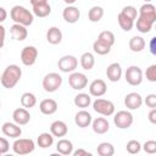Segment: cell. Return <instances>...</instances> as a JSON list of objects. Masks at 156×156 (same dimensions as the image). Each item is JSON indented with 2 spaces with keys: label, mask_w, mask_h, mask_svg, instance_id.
I'll use <instances>...</instances> for the list:
<instances>
[{
  "label": "cell",
  "mask_w": 156,
  "mask_h": 156,
  "mask_svg": "<svg viewBox=\"0 0 156 156\" xmlns=\"http://www.w3.org/2000/svg\"><path fill=\"white\" fill-rule=\"evenodd\" d=\"M155 43H156V38L152 37V38L150 39V52H151L152 55L156 54V45H155Z\"/></svg>",
  "instance_id": "obj_46"
},
{
  "label": "cell",
  "mask_w": 156,
  "mask_h": 156,
  "mask_svg": "<svg viewBox=\"0 0 156 156\" xmlns=\"http://www.w3.org/2000/svg\"><path fill=\"white\" fill-rule=\"evenodd\" d=\"M38 58V49L35 46H24L21 51V61L24 66H33Z\"/></svg>",
  "instance_id": "obj_9"
},
{
  "label": "cell",
  "mask_w": 156,
  "mask_h": 156,
  "mask_svg": "<svg viewBox=\"0 0 156 156\" xmlns=\"http://www.w3.org/2000/svg\"><path fill=\"white\" fill-rule=\"evenodd\" d=\"M106 91H107V87L102 79H95L89 85V93H90V95H93L95 98H100V96L105 95Z\"/></svg>",
  "instance_id": "obj_11"
},
{
  "label": "cell",
  "mask_w": 156,
  "mask_h": 156,
  "mask_svg": "<svg viewBox=\"0 0 156 156\" xmlns=\"http://www.w3.org/2000/svg\"><path fill=\"white\" fill-rule=\"evenodd\" d=\"M1 132L10 138H18L22 134V129L17 123H12V122H5L1 127Z\"/></svg>",
  "instance_id": "obj_14"
},
{
  "label": "cell",
  "mask_w": 156,
  "mask_h": 156,
  "mask_svg": "<svg viewBox=\"0 0 156 156\" xmlns=\"http://www.w3.org/2000/svg\"><path fill=\"white\" fill-rule=\"evenodd\" d=\"M32 6H39V5H45L48 4V0H30Z\"/></svg>",
  "instance_id": "obj_48"
},
{
  "label": "cell",
  "mask_w": 156,
  "mask_h": 156,
  "mask_svg": "<svg viewBox=\"0 0 156 156\" xmlns=\"http://www.w3.org/2000/svg\"><path fill=\"white\" fill-rule=\"evenodd\" d=\"M113 123L119 129H127L133 124V115L129 111H118L113 117Z\"/></svg>",
  "instance_id": "obj_6"
},
{
  "label": "cell",
  "mask_w": 156,
  "mask_h": 156,
  "mask_svg": "<svg viewBox=\"0 0 156 156\" xmlns=\"http://www.w3.org/2000/svg\"><path fill=\"white\" fill-rule=\"evenodd\" d=\"M0 107H1V102H0Z\"/></svg>",
  "instance_id": "obj_51"
},
{
  "label": "cell",
  "mask_w": 156,
  "mask_h": 156,
  "mask_svg": "<svg viewBox=\"0 0 156 156\" xmlns=\"http://www.w3.org/2000/svg\"><path fill=\"white\" fill-rule=\"evenodd\" d=\"M78 66V60L73 55H65L57 61V67L61 72L68 73V72H74V69Z\"/></svg>",
  "instance_id": "obj_7"
},
{
  "label": "cell",
  "mask_w": 156,
  "mask_h": 156,
  "mask_svg": "<svg viewBox=\"0 0 156 156\" xmlns=\"http://www.w3.org/2000/svg\"><path fill=\"white\" fill-rule=\"evenodd\" d=\"M66 4H68V5H72V4H74L77 0H63Z\"/></svg>",
  "instance_id": "obj_49"
},
{
  "label": "cell",
  "mask_w": 156,
  "mask_h": 156,
  "mask_svg": "<svg viewBox=\"0 0 156 156\" xmlns=\"http://www.w3.org/2000/svg\"><path fill=\"white\" fill-rule=\"evenodd\" d=\"M56 150L61 155H71L73 152V144L68 139H61L56 144Z\"/></svg>",
  "instance_id": "obj_24"
},
{
  "label": "cell",
  "mask_w": 156,
  "mask_h": 156,
  "mask_svg": "<svg viewBox=\"0 0 156 156\" xmlns=\"http://www.w3.org/2000/svg\"><path fill=\"white\" fill-rule=\"evenodd\" d=\"M143 149L147 154H155L156 152V141L155 140H147L144 143Z\"/></svg>",
  "instance_id": "obj_40"
},
{
  "label": "cell",
  "mask_w": 156,
  "mask_h": 156,
  "mask_svg": "<svg viewBox=\"0 0 156 156\" xmlns=\"http://www.w3.org/2000/svg\"><path fill=\"white\" fill-rule=\"evenodd\" d=\"M10 16L15 23H18L26 27L30 26L34 21V15L29 10H27L24 6H21V5L13 6L10 11Z\"/></svg>",
  "instance_id": "obj_2"
},
{
  "label": "cell",
  "mask_w": 156,
  "mask_h": 156,
  "mask_svg": "<svg viewBox=\"0 0 156 156\" xmlns=\"http://www.w3.org/2000/svg\"><path fill=\"white\" fill-rule=\"evenodd\" d=\"M67 132H68V127L63 121H55L50 126V133L54 136L62 138L67 134Z\"/></svg>",
  "instance_id": "obj_21"
},
{
  "label": "cell",
  "mask_w": 156,
  "mask_h": 156,
  "mask_svg": "<svg viewBox=\"0 0 156 156\" xmlns=\"http://www.w3.org/2000/svg\"><path fill=\"white\" fill-rule=\"evenodd\" d=\"M149 121H150L152 124L156 123V108H155V107L151 108V111L149 112Z\"/></svg>",
  "instance_id": "obj_45"
},
{
  "label": "cell",
  "mask_w": 156,
  "mask_h": 156,
  "mask_svg": "<svg viewBox=\"0 0 156 156\" xmlns=\"http://www.w3.org/2000/svg\"><path fill=\"white\" fill-rule=\"evenodd\" d=\"M37 143L39 145V147H43V149H46V147H50L52 144H54V135L51 133H41L39 134L38 139H37Z\"/></svg>",
  "instance_id": "obj_26"
},
{
  "label": "cell",
  "mask_w": 156,
  "mask_h": 156,
  "mask_svg": "<svg viewBox=\"0 0 156 156\" xmlns=\"http://www.w3.org/2000/svg\"><path fill=\"white\" fill-rule=\"evenodd\" d=\"M40 112L44 115H52L57 111V102L54 99H44L39 105Z\"/></svg>",
  "instance_id": "obj_22"
},
{
  "label": "cell",
  "mask_w": 156,
  "mask_h": 156,
  "mask_svg": "<svg viewBox=\"0 0 156 156\" xmlns=\"http://www.w3.org/2000/svg\"><path fill=\"white\" fill-rule=\"evenodd\" d=\"M91 104V98L90 95L85 94V93H79L74 96V105L77 107H80V108H85L88 107L89 105Z\"/></svg>",
  "instance_id": "obj_28"
},
{
  "label": "cell",
  "mask_w": 156,
  "mask_h": 156,
  "mask_svg": "<svg viewBox=\"0 0 156 156\" xmlns=\"http://www.w3.org/2000/svg\"><path fill=\"white\" fill-rule=\"evenodd\" d=\"M21 77H22V69L17 65H9L2 72L0 77V82L4 88L12 89L20 82Z\"/></svg>",
  "instance_id": "obj_1"
},
{
  "label": "cell",
  "mask_w": 156,
  "mask_h": 156,
  "mask_svg": "<svg viewBox=\"0 0 156 156\" xmlns=\"http://www.w3.org/2000/svg\"><path fill=\"white\" fill-rule=\"evenodd\" d=\"M9 149H10V144H9L7 139L0 136V155L6 154L9 151Z\"/></svg>",
  "instance_id": "obj_42"
},
{
  "label": "cell",
  "mask_w": 156,
  "mask_h": 156,
  "mask_svg": "<svg viewBox=\"0 0 156 156\" xmlns=\"http://www.w3.org/2000/svg\"><path fill=\"white\" fill-rule=\"evenodd\" d=\"M5 35H6V30L5 27L2 24H0V49L4 46L5 44Z\"/></svg>",
  "instance_id": "obj_43"
},
{
  "label": "cell",
  "mask_w": 156,
  "mask_h": 156,
  "mask_svg": "<svg viewBox=\"0 0 156 156\" xmlns=\"http://www.w3.org/2000/svg\"><path fill=\"white\" fill-rule=\"evenodd\" d=\"M21 104L24 108H32L37 104V98L33 93H29V91L23 93L21 96Z\"/></svg>",
  "instance_id": "obj_29"
},
{
  "label": "cell",
  "mask_w": 156,
  "mask_h": 156,
  "mask_svg": "<svg viewBox=\"0 0 156 156\" xmlns=\"http://www.w3.org/2000/svg\"><path fill=\"white\" fill-rule=\"evenodd\" d=\"M104 16V9L101 6H93L88 12V18L90 22H99Z\"/></svg>",
  "instance_id": "obj_32"
},
{
  "label": "cell",
  "mask_w": 156,
  "mask_h": 156,
  "mask_svg": "<svg viewBox=\"0 0 156 156\" xmlns=\"http://www.w3.org/2000/svg\"><path fill=\"white\" fill-rule=\"evenodd\" d=\"M46 40L52 45L60 44L62 40V32L57 27H50L46 32Z\"/></svg>",
  "instance_id": "obj_23"
},
{
  "label": "cell",
  "mask_w": 156,
  "mask_h": 156,
  "mask_svg": "<svg viewBox=\"0 0 156 156\" xmlns=\"http://www.w3.org/2000/svg\"><path fill=\"white\" fill-rule=\"evenodd\" d=\"M43 88L45 91L48 93H54L56 91L61 85H62V77L56 73V72H51L48 73L44 78H43Z\"/></svg>",
  "instance_id": "obj_4"
},
{
  "label": "cell",
  "mask_w": 156,
  "mask_h": 156,
  "mask_svg": "<svg viewBox=\"0 0 156 156\" xmlns=\"http://www.w3.org/2000/svg\"><path fill=\"white\" fill-rule=\"evenodd\" d=\"M98 39L101 40V41H104V43H106V44L110 45V46H112V45L115 44V40H116L115 34H113L112 32H110V30H104V32H101V33L99 34Z\"/></svg>",
  "instance_id": "obj_36"
},
{
  "label": "cell",
  "mask_w": 156,
  "mask_h": 156,
  "mask_svg": "<svg viewBox=\"0 0 156 156\" xmlns=\"http://www.w3.org/2000/svg\"><path fill=\"white\" fill-rule=\"evenodd\" d=\"M126 149H127V151L129 152V154H132V155H134V154H138L140 150H141V145H140V143L138 141V140H129L128 143H127V145H126Z\"/></svg>",
  "instance_id": "obj_37"
},
{
  "label": "cell",
  "mask_w": 156,
  "mask_h": 156,
  "mask_svg": "<svg viewBox=\"0 0 156 156\" xmlns=\"http://www.w3.org/2000/svg\"><path fill=\"white\" fill-rule=\"evenodd\" d=\"M93 118H91V115L85 111V110H80L76 113L74 116V123L79 127V128H87L90 123H91Z\"/></svg>",
  "instance_id": "obj_18"
},
{
  "label": "cell",
  "mask_w": 156,
  "mask_h": 156,
  "mask_svg": "<svg viewBox=\"0 0 156 156\" xmlns=\"http://www.w3.org/2000/svg\"><path fill=\"white\" fill-rule=\"evenodd\" d=\"M145 76H146V79L149 82H156V65H151L146 68V72H145Z\"/></svg>",
  "instance_id": "obj_39"
},
{
  "label": "cell",
  "mask_w": 156,
  "mask_h": 156,
  "mask_svg": "<svg viewBox=\"0 0 156 156\" xmlns=\"http://www.w3.org/2000/svg\"><path fill=\"white\" fill-rule=\"evenodd\" d=\"M35 149V144L32 139H27V138H20L15 140V143L12 144V150L15 154L17 155H27L33 152Z\"/></svg>",
  "instance_id": "obj_3"
},
{
  "label": "cell",
  "mask_w": 156,
  "mask_h": 156,
  "mask_svg": "<svg viewBox=\"0 0 156 156\" xmlns=\"http://www.w3.org/2000/svg\"><path fill=\"white\" fill-rule=\"evenodd\" d=\"M51 13V6L48 4L45 5H39V6H33V15L38 17H46Z\"/></svg>",
  "instance_id": "obj_35"
},
{
  "label": "cell",
  "mask_w": 156,
  "mask_h": 156,
  "mask_svg": "<svg viewBox=\"0 0 156 156\" xmlns=\"http://www.w3.org/2000/svg\"><path fill=\"white\" fill-rule=\"evenodd\" d=\"M6 17H7V12H6V10H5L4 7L0 6V23H2V22L6 20Z\"/></svg>",
  "instance_id": "obj_47"
},
{
  "label": "cell",
  "mask_w": 156,
  "mask_h": 156,
  "mask_svg": "<svg viewBox=\"0 0 156 156\" xmlns=\"http://www.w3.org/2000/svg\"><path fill=\"white\" fill-rule=\"evenodd\" d=\"M91 127H93L94 133H96V134H105L110 129L108 121L104 117H98L94 121H91Z\"/></svg>",
  "instance_id": "obj_20"
},
{
  "label": "cell",
  "mask_w": 156,
  "mask_h": 156,
  "mask_svg": "<svg viewBox=\"0 0 156 156\" xmlns=\"http://www.w3.org/2000/svg\"><path fill=\"white\" fill-rule=\"evenodd\" d=\"M62 17L68 23H76L80 17V11L76 6H67L62 11Z\"/></svg>",
  "instance_id": "obj_17"
},
{
  "label": "cell",
  "mask_w": 156,
  "mask_h": 156,
  "mask_svg": "<svg viewBox=\"0 0 156 156\" xmlns=\"http://www.w3.org/2000/svg\"><path fill=\"white\" fill-rule=\"evenodd\" d=\"M106 77L111 82H118L122 77V67L118 62H113L106 68Z\"/></svg>",
  "instance_id": "obj_15"
},
{
  "label": "cell",
  "mask_w": 156,
  "mask_h": 156,
  "mask_svg": "<svg viewBox=\"0 0 156 156\" xmlns=\"http://www.w3.org/2000/svg\"><path fill=\"white\" fill-rule=\"evenodd\" d=\"M117 20H118V24H119V27H121L123 30H126V32H129V30L133 28V26H134V21L130 20L129 17H127L126 15H123L122 12L118 13Z\"/></svg>",
  "instance_id": "obj_30"
},
{
  "label": "cell",
  "mask_w": 156,
  "mask_h": 156,
  "mask_svg": "<svg viewBox=\"0 0 156 156\" xmlns=\"http://www.w3.org/2000/svg\"><path fill=\"white\" fill-rule=\"evenodd\" d=\"M139 17L145 18V20L155 23V21H156V9H155V6L150 2H145L144 5H141V7L139 9Z\"/></svg>",
  "instance_id": "obj_13"
},
{
  "label": "cell",
  "mask_w": 156,
  "mask_h": 156,
  "mask_svg": "<svg viewBox=\"0 0 156 156\" xmlns=\"http://www.w3.org/2000/svg\"><path fill=\"white\" fill-rule=\"evenodd\" d=\"M0 77H1V76H0Z\"/></svg>",
  "instance_id": "obj_52"
},
{
  "label": "cell",
  "mask_w": 156,
  "mask_h": 156,
  "mask_svg": "<svg viewBox=\"0 0 156 156\" xmlns=\"http://www.w3.org/2000/svg\"><path fill=\"white\" fill-rule=\"evenodd\" d=\"M96 151H98V154L100 156H112L115 154V147H113V145L111 143L104 141V143L99 144Z\"/></svg>",
  "instance_id": "obj_31"
},
{
  "label": "cell",
  "mask_w": 156,
  "mask_h": 156,
  "mask_svg": "<svg viewBox=\"0 0 156 156\" xmlns=\"http://www.w3.org/2000/svg\"><path fill=\"white\" fill-rule=\"evenodd\" d=\"M72 154H73L74 156H91V154H90L89 151L84 150V149H78V150L73 151Z\"/></svg>",
  "instance_id": "obj_44"
},
{
  "label": "cell",
  "mask_w": 156,
  "mask_h": 156,
  "mask_svg": "<svg viewBox=\"0 0 156 156\" xmlns=\"http://www.w3.org/2000/svg\"><path fill=\"white\" fill-rule=\"evenodd\" d=\"M93 49H94V51H95L98 55H106V54H108V52L111 51V46L107 45L106 43L99 40V39H96V40L94 41Z\"/></svg>",
  "instance_id": "obj_33"
},
{
  "label": "cell",
  "mask_w": 156,
  "mask_h": 156,
  "mask_svg": "<svg viewBox=\"0 0 156 156\" xmlns=\"http://www.w3.org/2000/svg\"><path fill=\"white\" fill-rule=\"evenodd\" d=\"M146 43H145V39L141 38V37H138V35H134L130 38L129 40V49L133 51V52H140L144 50Z\"/></svg>",
  "instance_id": "obj_25"
},
{
  "label": "cell",
  "mask_w": 156,
  "mask_h": 156,
  "mask_svg": "<svg viewBox=\"0 0 156 156\" xmlns=\"http://www.w3.org/2000/svg\"><path fill=\"white\" fill-rule=\"evenodd\" d=\"M124 105L129 110H138L143 105V98L139 93H129L124 98Z\"/></svg>",
  "instance_id": "obj_12"
},
{
  "label": "cell",
  "mask_w": 156,
  "mask_h": 156,
  "mask_svg": "<svg viewBox=\"0 0 156 156\" xmlns=\"http://www.w3.org/2000/svg\"><path fill=\"white\" fill-rule=\"evenodd\" d=\"M152 26H154V23L145 18H141V17L136 18V29L140 33H149L152 29Z\"/></svg>",
  "instance_id": "obj_34"
},
{
  "label": "cell",
  "mask_w": 156,
  "mask_h": 156,
  "mask_svg": "<svg viewBox=\"0 0 156 156\" xmlns=\"http://www.w3.org/2000/svg\"><path fill=\"white\" fill-rule=\"evenodd\" d=\"M68 84L74 90H82L88 84V77L80 72H72L68 77Z\"/></svg>",
  "instance_id": "obj_10"
},
{
  "label": "cell",
  "mask_w": 156,
  "mask_h": 156,
  "mask_svg": "<svg viewBox=\"0 0 156 156\" xmlns=\"http://www.w3.org/2000/svg\"><path fill=\"white\" fill-rule=\"evenodd\" d=\"M12 118H13V122L17 123L18 126H24V124H27L30 121V115L27 111V108L20 107V108H16L13 111Z\"/></svg>",
  "instance_id": "obj_16"
},
{
  "label": "cell",
  "mask_w": 156,
  "mask_h": 156,
  "mask_svg": "<svg viewBox=\"0 0 156 156\" xmlns=\"http://www.w3.org/2000/svg\"><path fill=\"white\" fill-rule=\"evenodd\" d=\"M123 15H126L127 17H129L130 20H136V16H138V11H136V9L134 7V6H124L123 9H122V11H121Z\"/></svg>",
  "instance_id": "obj_38"
},
{
  "label": "cell",
  "mask_w": 156,
  "mask_h": 156,
  "mask_svg": "<svg viewBox=\"0 0 156 156\" xmlns=\"http://www.w3.org/2000/svg\"><path fill=\"white\" fill-rule=\"evenodd\" d=\"M94 65H95V58L91 52L87 51L80 56V66L83 67V69L89 71L94 67Z\"/></svg>",
  "instance_id": "obj_27"
},
{
  "label": "cell",
  "mask_w": 156,
  "mask_h": 156,
  "mask_svg": "<svg viewBox=\"0 0 156 156\" xmlns=\"http://www.w3.org/2000/svg\"><path fill=\"white\" fill-rule=\"evenodd\" d=\"M10 33H11V37L17 41H23L28 35V30L26 26H22L18 23H15L13 26H11Z\"/></svg>",
  "instance_id": "obj_19"
},
{
  "label": "cell",
  "mask_w": 156,
  "mask_h": 156,
  "mask_svg": "<svg viewBox=\"0 0 156 156\" xmlns=\"http://www.w3.org/2000/svg\"><path fill=\"white\" fill-rule=\"evenodd\" d=\"M124 78L128 84H130L133 87L139 85L143 82V71L138 66H130L127 68V71L124 73Z\"/></svg>",
  "instance_id": "obj_8"
},
{
  "label": "cell",
  "mask_w": 156,
  "mask_h": 156,
  "mask_svg": "<svg viewBox=\"0 0 156 156\" xmlns=\"http://www.w3.org/2000/svg\"><path fill=\"white\" fill-rule=\"evenodd\" d=\"M145 2H150V1H152V0H144Z\"/></svg>",
  "instance_id": "obj_50"
},
{
  "label": "cell",
  "mask_w": 156,
  "mask_h": 156,
  "mask_svg": "<svg viewBox=\"0 0 156 156\" xmlns=\"http://www.w3.org/2000/svg\"><path fill=\"white\" fill-rule=\"evenodd\" d=\"M93 108L95 112L102 116H111L115 112V105L112 101L106 99H96L93 102Z\"/></svg>",
  "instance_id": "obj_5"
},
{
  "label": "cell",
  "mask_w": 156,
  "mask_h": 156,
  "mask_svg": "<svg viewBox=\"0 0 156 156\" xmlns=\"http://www.w3.org/2000/svg\"><path fill=\"white\" fill-rule=\"evenodd\" d=\"M145 104H146V106L150 107V108L156 107V95H155V94H149V95L145 98Z\"/></svg>",
  "instance_id": "obj_41"
}]
</instances>
